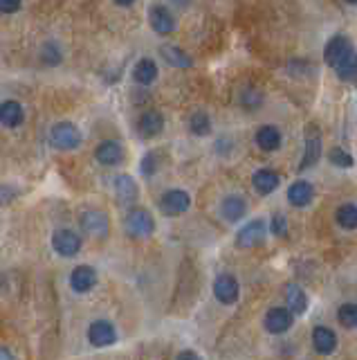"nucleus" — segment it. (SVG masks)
Wrapping results in <instances>:
<instances>
[{"mask_svg": "<svg viewBox=\"0 0 357 360\" xmlns=\"http://www.w3.org/2000/svg\"><path fill=\"white\" fill-rule=\"evenodd\" d=\"M124 230L130 239H149L155 232V218L146 207H130L124 218Z\"/></svg>", "mask_w": 357, "mask_h": 360, "instance_id": "nucleus-2", "label": "nucleus"}, {"mask_svg": "<svg viewBox=\"0 0 357 360\" xmlns=\"http://www.w3.org/2000/svg\"><path fill=\"white\" fill-rule=\"evenodd\" d=\"M160 59H165V63H169L171 68H180V70H189L193 68V59L189 52H185L180 45L176 43H162L160 45Z\"/></svg>", "mask_w": 357, "mask_h": 360, "instance_id": "nucleus-21", "label": "nucleus"}, {"mask_svg": "<svg viewBox=\"0 0 357 360\" xmlns=\"http://www.w3.org/2000/svg\"><path fill=\"white\" fill-rule=\"evenodd\" d=\"M187 128H189L191 135L207 137L213 131V122H211V117H209L207 111H193L189 115V119H187Z\"/></svg>", "mask_w": 357, "mask_h": 360, "instance_id": "nucleus-26", "label": "nucleus"}, {"mask_svg": "<svg viewBox=\"0 0 357 360\" xmlns=\"http://www.w3.org/2000/svg\"><path fill=\"white\" fill-rule=\"evenodd\" d=\"M165 126H167V119L160 111H155V108L144 111L137 119V133H139V137H144V140H153V137L162 135Z\"/></svg>", "mask_w": 357, "mask_h": 360, "instance_id": "nucleus-16", "label": "nucleus"}, {"mask_svg": "<svg viewBox=\"0 0 357 360\" xmlns=\"http://www.w3.org/2000/svg\"><path fill=\"white\" fill-rule=\"evenodd\" d=\"M23 9V0H0V14H16Z\"/></svg>", "mask_w": 357, "mask_h": 360, "instance_id": "nucleus-36", "label": "nucleus"}, {"mask_svg": "<svg viewBox=\"0 0 357 360\" xmlns=\"http://www.w3.org/2000/svg\"><path fill=\"white\" fill-rule=\"evenodd\" d=\"M220 216L227 223H241L248 214V198L241 194H227L220 201Z\"/></svg>", "mask_w": 357, "mask_h": 360, "instance_id": "nucleus-14", "label": "nucleus"}, {"mask_svg": "<svg viewBox=\"0 0 357 360\" xmlns=\"http://www.w3.org/2000/svg\"><path fill=\"white\" fill-rule=\"evenodd\" d=\"M84 142V135H81L79 126L68 122H56L52 128H50V144H52L56 151H77Z\"/></svg>", "mask_w": 357, "mask_h": 360, "instance_id": "nucleus-1", "label": "nucleus"}, {"mask_svg": "<svg viewBox=\"0 0 357 360\" xmlns=\"http://www.w3.org/2000/svg\"><path fill=\"white\" fill-rule=\"evenodd\" d=\"M176 360H202L198 352H193V349H185V352H180Z\"/></svg>", "mask_w": 357, "mask_h": 360, "instance_id": "nucleus-37", "label": "nucleus"}, {"mask_svg": "<svg viewBox=\"0 0 357 360\" xmlns=\"http://www.w3.org/2000/svg\"><path fill=\"white\" fill-rule=\"evenodd\" d=\"M321 156H324L321 140L317 135H310L308 140H305V144H303V156H301V163H299V172L312 169L321 160Z\"/></svg>", "mask_w": 357, "mask_h": 360, "instance_id": "nucleus-25", "label": "nucleus"}, {"mask_svg": "<svg viewBox=\"0 0 357 360\" xmlns=\"http://www.w3.org/2000/svg\"><path fill=\"white\" fill-rule=\"evenodd\" d=\"M158 207L165 216H182L191 209V194L180 187L167 189V192L160 196Z\"/></svg>", "mask_w": 357, "mask_h": 360, "instance_id": "nucleus-4", "label": "nucleus"}, {"mask_svg": "<svg viewBox=\"0 0 357 360\" xmlns=\"http://www.w3.org/2000/svg\"><path fill=\"white\" fill-rule=\"evenodd\" d=\"M113 189H115V196L121 205H132L139 198V185L137 180L132 178L130 174H119L113 180Z\"/></svg>", "mask_w": 357, "mask_h": 360, "instance_id": "nucleus-19", "label": "nucleus"}, {"mask_svg": "<svg viewBox=\"0 0 357 360\" xmlns=\"http://www.w3.org/2000/svg\"><path fill=\"white\" fill-rule=\"evenodd\" d=\"M337 322L344 329H357V304L346 302L337 306Z\"/></svg>", "mask_w": 357, "mask_h": 360, "instance_id": "nucleus-31", "label": "nucleus"}, {"mask_svg": "<svg viewBox=\"0 0 357 360\" xmlns=\"http://www.w3.org/2000/svg\"><path fill=\"white\" fill-rule=\"evenodd\" d=\"M335 223L346 232L357 230V205L355 203H342L335 209Z\"/></svg>", "mask_w": 357, "mask_h": 360, "instance_id": "nucleus-29", "label": "nucleus"}, {"mask_svg": "<svg viewBox=\"0 0 357 360\" xmlns=\"http://www.w3.org/2000/svg\"><path fill=\"white\" fill-rule=\"evenodd\" d=\"M263 327H265V331L272 336L288 333L294 327V313L288 306H272L263 317Z\"/></svg>", "mask_w": 357, "mask_h": 360, "instance_id": "nucleus-9", "label": "nucleus"}, {"mask_svg": "<svg viewBox=\"0 0 357 360\" xmlns=\"http://www.w3.org/2000/svg\"><path fill=\"white\" fill-rule=\"evenodd\" d=\"M254 142L263 153H274L283 144V133L277 124H261L254 133Z\"/></svg>", "mask_w": 357, "mask_h": 360, "instance_id": "nucleus-15", "label": "nucleus"}, {"mask_svg": "<svg viewBox=\"0 0 357 360\" xmlns=\"http://www.w3.org/2000/svg\"><path fill=\"white\" fill-rule=\"evenodd\" d=\"M312 349L319 356H331L337 349V333L331 327L317 324L312 329Z\"/></svg>", "mask_w": 357, "mask_h": 360, "instance_id": "nucleus-20", "label": "nucleus"}, {"mask_svg": "<svg viewBox=\"0 0 357 360\" xmlns=\"http://www.w3.org/2000/svg\"><path fill=\"white\" fill-rule=\"evenodd\" d=\"M288 70H290V75H292L294 79H303V77H308V73H310V75L314 73V68H312L308 61H303V59H292L290 66H288Z\"/></svg>", "mask_w": 357, "mask_h": 360, "instance_id": "nucleus-35", "label": "nucleus"}, {"mask_svg": "<svg viewBox=\"0 0 357 360\" xmlns=\"http://www.w3.org/2000/svg\"><path fill=\"white\" fill-rule=\"evenodd\" d=\"M252 187L259 196H270L281 187V176L270 167H261L252 176Z\"/></svg>", "mask_w": 357, "mask_h": 360, "instance_id": "nucleus-18", "label": "nucleus"}, {"mask_svg": "<svg viewBox=\"0 0 357 360\" xmlns=\"http://www.w3.org/2000/svg\"><path fill=\"white\" fill-rule=\"evenodd\" d=\"M160 172V153L158 151H146L139 160V174L144 178H151Z\"/></svg>", "mask_w": 357, "mask_h": 360, "instance_id": "nucleus-33", "label": "nucleus"}, {"mask_svg": "<svg viewBox=\"0 0 357 360\" xmlns=\"http://www.w3.org/2000/svg\"><path fill=\"white\" fill-rule=\"evenodd\" d=\"M283 295H285V304H288V308L294 315H301L308 311V295H305L301 286L288 284L283 288Z\"/></svg>", "mask_w": 357, "mask_h": 360, "instance_id": "nucleus-24", "label": "nucleus"}, {"mask_svg": "<svg viewBox=\"0 0 357 360\" xmlns=\"http://www.w3.org/2000/svg\"><path fill=\"white\" fill-rule=\"evenodd\" d=\"M113 3L119 7H130V5H135V0H113Z\"/></svg>", "mask_w": 357, "mask_h": 360, "instance_id": "nucleus-40", "label": "nucleus"}, {"mask_svg": "<svg viewBox=\"0 0 357 360\" xmlns=\"http://www.w3.org/2000/svg\"><path fill=\"white\" fill-rule=\"evenodd\" d=\"M353 50H355V45H353V38L349 34H344V32L333 34L324 45V63L333 70L346 54H351Z\"/></svg>", "mask_w": 357, "mask_h": 360, "instance_id": "nucleus-7", "label": "nucleus"}, {"mask_svg": "<svg viewBox=\"0 0 357 360\" xmlns=\"http://www.w3.org/2000/svg\"><path fill=\"white\" fill-rule=\"evenodd\" d=\"M268 230H270V232H272L274 237H279V239L288 237V216L281 214V212L272 214L270 223H268Z\"/></svg>", "mask_w": 357, "mask_h": 360, "instance_id": "nucleus-34", "label": "nucleus"}, {"mask_svg": "<svg viewBox=\"0 0 357 360\" xmlns=\"http://www.w3.org/2000/svg\"><path fill=\"white\" fill-rule=\"evenodd\" d=\"M326 158H328V163L333 167H337V169H351L355 165V158L349 151H346V149H342V147H333Z\"/></svg>", "mask_w": 357, "mask_h": 360, "instance_id": "nucleus-32", "label": "nucleus"}, {"mask_svg": "<svg viewBox=\"0 0 357 360\" xmlns=\"http://www.w3.org/2000/svg\"><path fill=\"white\" fill-rule=\"evenodd\" d=\"M213 297L218 299L220 304L231 306L238 302L241 297V286H238V279L229 275V273H222L213 279Z\"/></svg>", "mask_w": 357, "mask_h": 360, "instance_id": "nucleus-11", "label": "nucleus"}, {"mask_svg": "<svg viewBox=\"0 0 357 360\" xmlns=\"http://www.w3.org/2000/svg\"><path fill=\"white\" fill-rule=\"evenodd\" d=\"M86 338L95 349H106V347H113L117 343L119 333H117V329H115L113 322H110V320L101 317V320H95V322L88 327Z\"/></svg>", "mask_w": 357, "mask_h": 360, "instance_id": "nucleus-6", "label": "nucleus"}, {"mask_svg": "<svg viewBox=\"0 0 357 360\" xmlns=\"http://www.w3.org/2000/svg\"><path fill=\"white\" fill-rule=\"evenodd\" d=\"M268 221L265 218H252L243 227H238L236 232V246L238 248H257L263 246L268 239Z\"/></svg>", "mask_w": 357, "mask_h": 360, "instance_id": "nucleus-5", "label": "nucleus"}, {"mask_svg": "<svg viewBox=\"0 0 357 360\" xmlns=\"http://www.w3.org/2000/svg\"><path fill=\"white\" fill-rule=\"evenodd\" d=\"M335 77L344 84H353L357 82V50H353L351 54H346L342 61L333 68Z\"/></svg>", "mask_w": 357, "mask_h": 360, "instance_id": "nucleus-28", "label": "nucleus"}, {"mask_svg": "<svg viewBox=\"0 0 357 360\" xmlns=\"http://www.w3.org/2000/svg\"><path fill=\"white\" fill-rule=\"evenodd\" d=\"M95 160L101 167H119L126 160V149L117 140H104L95 147Z\"/></svg>", "mask_w": 357, "mask_h": 360, "instance_id": "nucleus-12", "label": "nucleus"}, {"mask_svg": "<svg viewBox=\"0 0 357 360\" xmlns=\"http://www.w3.org/2000/svg\"><path fill=\"white\" fill-rule=\"evenodd\" d=\"M342 3H346L349 7H357V0H342Z\"/></svg>", "mask_w": 357, "mask_h": 360, "instance_id": "nucleus-41", "label": "nucleus"}, {"mask_svg": "<svg viewBox=\"0 0 357 360\" xmlns=\"http://www.w3.org/2000/svg\"><path fill=\"white\" fill-rule=\"evenodd\" d=\"M160 77V68L155 63V59L142 57L139 61L132 66V82L139 86H153Z\"/></svg>", "mask_w": 357, "mask_h": 360, "instance_id": "nucleus-22", "label": "nucleus"}, {"mask_svg": "<svg viewBox=\"0 0 357 360\" xmlns=\"http://www.w3.org/2000/svg\"><path fill=\"white\" fill-rule=\"evenodd\" d=\"M0 360H16V356L7 347H0Z\"/></svg>", "mask_w": 357, "mask_h": 360, "instance_id": "nucleus-38", "label": "nucleus"}, {"mask_svg": "<svg viewBox=\"0 0 357 360\" xmlns=\"http://www.w3.org/2000/svg\"><path fill=\"white\" fill-rule=\"evenodd\" d=\"M285 198H288V203L297 209L308 207L314 201V185L305 178L294 180V183L288 187V192H285Z\"/></svg>", "mask_w": 357, "mask_h": 360, "instance_id": "nucleus-17", "label": "nucleus"}, {"mask_svg": "<svg viewBox=\"0 0 357 360\" xmlns=\"http://www.w3.org/2000/svg\"><path fill=\"white\" fill-rule=\"evenodd\" d=\"M238 104H241L243 111L257 113L259 108L265 104V93H263V90H259L257 86H245L241 90V95H238Z\"/></svg>", "mask_w": 357, "mask_h": 360, "instance_id": "nucleus-27", "label": "nucleus"}, {"mask_svg": "<svg viewBox=\"0 0 357 360\" xmlns=\"http://www.w3.org/2000/svg\"><path fill=\"white\" fill-rule=\"evenodd\" d=\"M81 246H84V241H81V237L75 232V230H70V227H59L54 230V234H52V248H54V253L59 257H63V259H73L81 253Z\"/></svg>", "mask_w": 357, "mask_h": 360, "instance_id": "nucleus-8", "label": "nucleus"}, {"mask_svg": "<svg viewBox=\"0 0 357 360\" xmlns=\"http://www.w3.org/2000/svg\"><path fill=\"white\" fill-rule=\"evenodd\" d=\"M97 282H99L97 270L93 266H88V264H81V266H77L73 270V273H70V288H73L77 295L90 293L97 286Z\"/></svg>", "mask_w": 357, "mask_h": 360, "instance_id": "nucleus-13", "label": "nucleus"}, {"mask_svg": "<svg viewBox=\"0 0 357 360\" xmlns=\"http://www.w3.org/2000/svg\"><path fill=\"white\" fill-rule=\"evenodd\" d=\"M79 225L93 239H108L110 234V216L104 209H97V207L84 209V212L79 214Z\"/></svg>", "mask_w": 357, "mask_h": 360, "instance_id": "nucleus-3", "label": "nucleus"}, {"mask_svg": "<svg viewBox=\"0 0 357 360\" xmlns=\"http://www.w3.org/2000/svg\"><path fill=\"white\" fill-rule=\"evenodd\" d=\"M191 3H193V0H171V5H176L178 9H187Z\"/></svg>", "mask_w": 357, "mask_h": 360, "instance_id": "nucleus-39", "label": "nucleus"}, {"mask_svg": "<svg viewBox=\"0 0 357 360\" xmlns=\"http://www.w3.org/2000/svg\"><path fill=\"white\" fill-rule=\"evenodd\" d=\"M149 25L160 36H171L178 29V21L167 5H151L149 7Z\"/></svg>", "mask_w": 357, "mask_h": 360, "instance_id": "nucleus-10", "label": "nucleus"}, {"mask_svg": "<svg viewBox=\"0 0 357 360\" xmlns=\"http://www.w3.org/2000/svg\"><path fill=\"white\" fill-rule=\"evenodd\" d=\"M38 57L45 66L56 68V66H61V61H63V47H61L59 41H45L38 50Z\"/></svg>", "mask_w": 357, "mask_h": 360, "instance_id": "nucleus-30", "label": "nucleus"}, {"mask_svg": "<svg viewBox=\"0 0 357 360\" xmlns=\"http://www.w3.org/2000/svg\"><path fill=\"white\" fill-rule=\"evenodd\" d=\"M25 122V108L16 99H5L0 104V124L5 128H18Z\"/></svg>", "mask_w": 357, "mask_h": 360, "instance_id": "nucleus-23", "label": "nucleus"}]
</instances>
